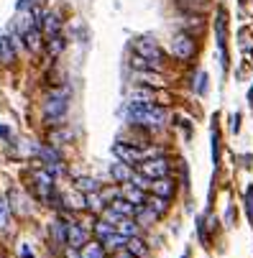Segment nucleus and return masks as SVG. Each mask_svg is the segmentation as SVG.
<instances>
[{"mask_svg": "<svg viewBox=\"0 0 253 258\" xmlns=\"http://www.w3.org/2000/svg\"><path fill=\"white\" fill-rule=\"evenodd\" d=\"M126 118L133 126H146V128H161L167 123V108L154 102H130L126 108Z\"/></svg>", "mask_w": 253, "mask_h": 258, "instance_id": "obj_1", "label": "nucleus"}, {"mask_svg": "<svg viewBox=\"0 0 253 258\" xmlns=\"http://www.w3.org/2000/svg\"><path fill=\"white\" fill-rule=\"evenodd\" d=\"M67 110H69V102H67V92L62 95V92H56L54 97H49L46 102H43V118L49 120V123L54 126V123H59L64 115H67Z\"/></svg>", "mask_w": 253, "mask_h": 258, "instance_id": "obj_2", "label": "nucleus"}, {"mask_svg": "<svg viewBox=\"0 0 253 258\" xmlns=\"http://www.w3.org/2000/svg\"><path fill=\"white\" fill-rule=\"evenodd\" d=\"M171 51H174L176 59L189 62V59L195 56V51H197V43H195V39H192L189 34H176L174 41H171Z\"/></svg>", "mask_w": 253, "mask_h": 258, "instance_id": "obj_3", "label": "nucleus"}, {"mask_svg": "<svg viewBox=\"0 0 253 258\" xmlns=\"http://www.w3.org/2000/svg\"><path fill=\"white\" fill-rule=\"evenodd\" d=\"M113 154L118 161H123V164H141L146 159V151L138 148V146H133V143H115L113 146Z\"/></svg>", "mask_w": 253, "mask_h": 258, "instance_id": "obj_4", "label": "nucleus"}, {"mask_svg": "<svg viewBox=\"0 0 253 258\" xmlns=\"http://www.w3.org/2000/svg\"><path fill=\"white\" fill-rule=\"evenodd\" d=\"M133 49H136V54L138 56H143V59H148L156 69H161V59H164V54H161V49L156 46L154 41H148V39H138V41H133Z\"/></svg>", "mask_w": 253, "mask_h": 258, "instance_id": "obj_5", "label": "nucleus"}, {"mask_svg": "<svg viewBox=\"0 0 253 258\" xmlns=\"http://www.w3.org/2000/svg\"><path fill=\"white\" fill-rule=\"evenodd\" d=\"M169 161L167 159H143V164H141V172L148 176V179H159V176H169Z\"/></svg>", "mask_w": 253, "mask_h": 258, "instance_id": "obj_6", "label": "nucleus"}, {"mask_svg": "<svg viewBox=\"0 0 253 258\" xmlns=\"http://www.w3.org/2000/svg\"><path fill=\"white\" fill-rule=\"evenodd\" d=\"M151 189L156 197H164V200H171L174 197V192H176V187H174V181L169 179V176H159V179H151Z\"/></svg>", "mask_w": 253, "mask_h": 258, "instance_id": "obj_7", "label": "nucleus"}, {"mask_svg": "<svg viewBox=\"0 0 253 258\" xmlns=\"http://www.w3.org/2000/svg\"><path fill=\"white\" fill-rule=\"evenodd\" d=\"M87 243V230L82 225H69L67 227V246L74 248V251H80L82 246Z\"/></svg>", "mask_w": 253, "mask_h": 258, "instance_id": "obj_8", "label": "nucleus"}, {"mask_svg": "<svg viewBox=\"0 0 253 258\" xmlns=\"http://www.w3.org/2000/svg\"><path fill=\"white\" fill-rule=\"evenodd\" d=\"M16 43H13V39L10 36H0V62H3V64H13V62H16Z\"/></svg>", "mask_w": 253, "mask_h": 258, "instance_id": "obj_9", "label": "nucleus"}, {"mask_svg": "<svg viewBox=\"0 0 253 258\" xmlns=\"http://www.w3.org/2000/svg\"><path fill=\"white\" fill-rule=\"evenodd\" d=\"M215 28H217V46L222 51V67L228 64V54H225V10H217V21H215Z\"/></svg>", "mask_w": 253, "mask_h": 258, "instance_id": "obj_10", "label": "nucleus"}, {"mask_svg": "<svg viewBox=\"0 0 253 258\" xmlns=\"http://www.w3.org/2000/svg\"><path fill=\"white\" fill-rule=\"evenodd\" d=\"M110 176L118 181V184H128V181H130V176H133V172H130V164H123V161L113 164V166H110Z\"/></svg>", "mask_w": 253, "mask_h": 258, "instance_id": "obj_11", "label": "nucleus"}, {"mask_svg": "<svg viewBox=\"0 0 253 258\" xmlns=\"http://www.w3.org/2000/svg\"><path fill=\"white\" fill-rule=\"evenodd\" d=\"M51 187H54L51 174H49V172H39V174H36V189H39V194L43 197V200L51 194Z\"/></svg>", "mask_w": 253, "mask_h": 258, "instance_id": "obj_12", "label": "nucleus"}, {"mask_svg": "<svg viewBox=\"0 0 253 258\" xmlns=\"http://www.w3.org/2000/svg\"><path fill=\"white\" fill-rule=\"evenodd\" d=\"M23 41H26V46L28 49H31V51H39L41 49V31H39V28L36 26H31V28H26V31H23Z\"/></svg>", "mask_w": 253, "mask_h": 258, "instance_id": "obj_13", "label": "nucleus"}, {"mask_svg": "<svg viewBox=\"0 0 253 258\" xmlns=\"http://www.w3.org/2000/svg\"><path fill=\"white\" fill-rule=\"evenodd\" d=\"M136 80H138V85H148V87H161L164 82H161V77L156 72H151V69H138L136 72Z\"/></svg>", "mask_w": 253, "mask_h": 258, "instance_id": "obj_14", "label": "nucleus"}, {"mask_svg": "<svg viewBox=\"0 0 253 258\" xmlns=\"http://www.w3.org/2000/svg\"><path fill=\"white\" fill-rule=\"evenodd\" d=\"M74 189L82 192V194H90V192H97L100 184H97L92 176H77V179H74Z\"/></svg>", "mask_w": 253, "mask_h": 258, "instance_id": "obj_15", "label": "nucleus"}, {"mask_svg": "<svg viewBox=\"0 0 253 258\" xmlns=\"http://www.w3.org/2000/svg\"><path fill=\"white\" fill-rule=\"evenodd\" d=\"M80 251V258H105V246H100V243H84Z\"/></svg>", "mask_w": 253, "mask_h": 258, "instance_id": "obj_16", "label": "nucleus"}, {"mask_svg": "<svg viewBox=\"0 0 253 258\" xmlns=\"http://www.w3.org/2000/svg\"><path fill=\"white\" fill-rule=\"evenodd\" d=\"M126 251H128L133 258H141V256H146V246H143V243H141L138 238H133V235L126 240Z\"/></svg>", "mask_w": 253, "mask_h": 258, "instance_id": "obj_17", "label": "nucleus"}, {"mask_svg": "<svg viewBox=\"0 0 253 258\" xmlns=\"http://www.w3.org/2000/svg\"><path fill=\"white\" fill-rule=\"evenodd\" d=\"M34 151H36V156H39L41 161H46V164H56V161H59V154H56L54 148H46V146H36ZM46 164H43V166H46Z\"/></svg>", "mask_w": 253, "mask_h": 258, "instance_id": "obj_18", "label": "nucleus"}, {"mask_svg": "<svg viewBox=\"0 0 253 258\" xmlns=\"http://www.w3.org/2000/svg\"><path fill=\"white\" fill-rule=\"evenodd\" d=\"M133 215H138V225H146V222H154L159 215H156V212L151 210V207H136V210H133Z\"/></svg>", "mask_w": 253, "mask_h": 258, "instance_id": "obj_19", "label": "nucleus"}, {"mask_svg": "<svg viewBox=\"0 0 253 258\" xmlns=\"http://www.w3.org/2000/svg\"><path fill=\"white\" fill-rule=\"evenodd\" d=\"M113 233H115V225H113L110 220H100V222H95V235H97V238L105 240V238L113 235Z\"/></svg>", "mask_w": 253, "mask_h": 258, "instance_id": "obj_20", "label": "nucleus"}, {"mask_svg": "<svg viewBox=\"0 0 253 258\" xmlns=\"http://www.w3.org/2000/svg\"><path fill=\"white\" fill-rule=\"evenodd\" d=\"M136 222H130V220H118V225H115V233H121V235H126V238H130V235H136Z\"/></svg>", "mask_w": 253, "mask_h": 258, "instance_id": "obj_21", "label": "nucleus"}, {"mask_svg": "<svg viewBox=\"0 0 253 258\" xmlns=\"http://www.w3.org/2000/svg\"><path fill=\"white\" fill-rule=\"evenodd\" d=\"M126 235H121V233H113V235H108L105 238V248H113V251H121V248H126Z\"/></svg>", "mask_w": 253, "mask_h": 258, "instance_id": "obj_22", "label": "nucleus"}, {"mask_svg": "<svg viewBox=\"0 0 253 258\" xmlns=\"http://www.w3.org/2000/svg\"><path fill=\"white\" fill-rule=\"evenodd\" d=\"M167 202H169V200H164V197H156V194H154L151 200L143 202V205H146V207H151L156 215H164V212H167Z\"/></svg>", "mask_w": 253, "mask_h": 258, "instance_id": "obj_23", "label": "nucleus"}, {"mask_svg": "<svg viewBox=\"0 0 253 258\" xmlns=\"http://www.w3.org/2000/svg\"><path fill=\"white\" fill-rule=\"evenodd\" d=\"M41 23H43V28H46V34H49V36H54V34L59 31V26H62L59 16H54V13H51V16H46V21H41Z\"/></svg>", "mask_w": 253, "mask_h": 258, "instance_id": "obj_24", "label": "nucleus"}, {"mask_svg": "<svg viewBox=\"0 0 253 258\" xmlns=\"http://www.w3.org/2000/svg\"><path fill=\"white\" fill-rule=\"evenodd\" d=\"M123 200H128V202H146V197H143V189H138V187H133V189H128V192H123L121 194Z\"/></svg>", "mask_w": 253, "mask_h": 258, "instance_id": "obj_25", "label": "nucleus"}, {"mask_svg": "<svg viewBox=\"0 0 253 258\" xmlns=\"http://www.w3.org/2000/svg\"><path fill=\"white\" fill-rule=\"evenodd\" d=\"M51 233H54V240L62 246V243H67V227H64V222H54L51 225Z\"/></svg>", "mask_w": 253, "mask_h": 258, "instance_id": "obj_26", "label": "nucleus"}, {"mask_svg": "<svg viewBox=\"0 0 253 258\" xmlns=\"http://www.w3.org/2000/svg\"><path fill=\"white\" fill-rule=\"evenodd\" d=\"M8 222H10V207L5 200H0V230H5Z\"/></svg>", "mask_w": 253, "mask_h": 258, "instance_id": "obj_27", "label": "nucleus"}, {"mask_svg": "<svg viewBox=\"0 0 253 258\" xmlns=\"http://www.w3.org/2000/svg\"><path fill=\"white\" fill-rule=\"evenodd\" d=\"M154 92L151 89H136V92L130 95V102H151Z\"/></svg>", "mask_w": 253, "mask_h": 258, "instance_id": "obj_28", "label": "nucleus"}, {"mask_svg": "<svg viewBox=\"0 0 253 258\" xmlns=\"http://www.w3.org/2000/svg\"><path fill=\"white\" fill-rule=\"evenodd\" d=\"M62 49H64V39H59V36L54 34V36L49 39V54H51V56H56Z\"/></svg>", "mask_w": 253, "mask_h": 258, "instance_id": "obj_29", "label": "nucleus"}, {"mask_svg": "<svg viewBox=\"0 0 253 258\" xmlns=\"http://www.w3.org/2000/svg\"><path fill=\"white\" fill-rule=\"evenodd\" d=\"M62 200L69 205V207H74V210H80V207H84V194L82 197H72V194H64Z\"/></svg>", "mask_w": 253, "mask_h": 258, "instance_id": "obj_30", "label": "nucleus"}, {"mask_svg": "<svg viewBox=\"0 0 253 258\" xmlns=\"http://www.w3.org/2000/svg\"><path fill=\"white\" fill-rule=\"evenodd\" d=\"M246 210H248V220L253 225V187L246 189Z\"/></svg>", "mask_w": 253, "mask_h": 258, "instance_id": "obj_31", "label": "nucleus"}, {"mask_svg": "<svg viewBox=\"0 0 253 258\" xmlns=\"http://www.w3.org/2000/svg\"><path fill=\"white\" fill-rule=\"evenodd\" d=\"M195 89H197V95H205V92H207V74H205V72L197 74V85H195Z\"/></svg>", "mask_w": 253, "mask_h": 258, "instance_id": "obj_32", "label": "nucleus"}, {"mask_svg": "<svg viewBox=\"0 0 253 258\" xmlns=\"http://www.w3.org/2000/svg\"><path fill=\"white\" fill-rule=\"evenodd\" d=\"M51 141H54V146H59V143H62V141H72V133L69 130H64V133H51Z\"/></svg>", "mask_w": 253, "mask_h": 258, "instance_id": "obj_33", "label": "nucleus"}, {"mask_svg": "<svg viewBox=\"0 0 253 258\" xmlns=\"http://www.w3.org/2000/svg\"><path fill=\"white\" fill-rule=\"evenodd\" d=\"M176 3H179L182 8H192V10H195V8H202L205 5V0H176Z\"/></svg>", "mask_w": 253, "mask_h": 258, "instance_id": "obj_34", "label": "nucleus"}, {"mask_svg": "<svg viewBox=\"0 0 253 258\" xmlns=\"http://www.w3.org/2000/svg\"><path fill=\"white\" fill-rule=\"evenodd\" d=\"M212 161L217 164V130H212Z\"/></svg>", "mask_w": 253, "mask_h": 258, "instance_id": "obj_35", "label": "nucleus"}, {"mask_svg": "<svg viewBox=\"0 0 253 258\" xmlns=\"http://www.w3.org/2000/svg\"><path fill=\"white\" fill-rule=\"evenodd\" d=\"M18 253H21L23 258H34V253H31V251H28L26 246H21V248H18Z\"/></svg>", "mask_w": 253, "mask_h": 258, "instance_id": "obj_36", "label": "nucleus"}, {"mask_svg": "<svg viewBox=\"0 0 253 258\" xmlns=\"http://www.w3.org/2000/svg\"><path fill=\"white\" fill-rule=\"evenodd\" d=\"M28 3H31V0H18V5H16V8L23 10V8H28Z\"/></svg>", "mask_w": 253, "mask_h": 258, "instance_id": "obj_37", "label": "nucleus"}, {"mask_svg": "<svg viewBox=\"0 0 253 258\" xmlns=\"http://www.w3.org/2000/svg\"><path fill=\"white\" fill-rule=\"evenodd\" d=\"M8 133H10V130H8L5 126H0V138H8Z\"/></svg>", "mask_w": 253, "mask_h": 258, "instance_id": "obj_38", "label": "nucleus"}, {"mask_svg": "<svg viewBox=\"0 0 253 258\" xmlns=\"http://www.w3.org/2000/svg\"><path fill=\"white\" fill-rule=\"evenodd\" d=\"M115 258H133V256H130V253H128V251H126V253H118V256H115Z\"/></svg>", "mask_w": 253, "mask_h": 258, "instance_id": "obj_39", "label": "nucleus"}]
</instances>
